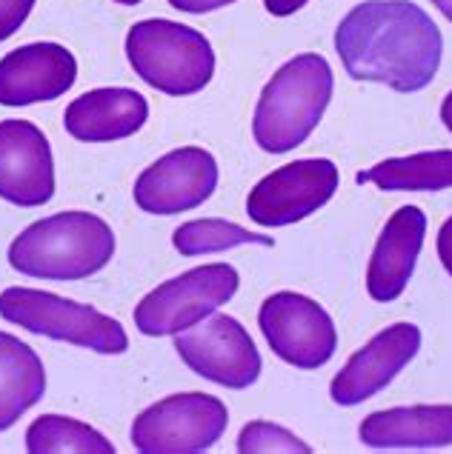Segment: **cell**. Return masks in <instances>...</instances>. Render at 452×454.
<instances>
[{
	"instance_id": "1",
	"label": "cell",
	"mask_w": 452,
	"mask_h": 454,
	"mask_svg": "<svg viewBox=\"0 0 452 454\" xmlns=\"http://www.w3.org/2000/svg\"><path fill=\"white\" fill-rule=\"evenodd\" d=\"M335 49L355 81L412 95L438 74L444 37L427 12L409 0H367L338 23Z\"/></svg>"
},
{
	"instance_id": "2",
	"label": "cell",
	"mask_w": 452,
	"mask_h": 454,
	"mask_svg": "<svg viewBox=\"0 0 452 454\" xmlns=\"http://www.w3.org/2000/svg\"><path fill=\"white\" fill-rule=\"evenodd\" d=\"M115 231L98 215L58 212L23 229L9 246V266L41 280H83L107 269Z\"/></svg>"
},
{
	"instance_id": "3",
	"label": "cell",
	"mask_w": 452,
	"mask_h": 454,
	"mask_svg": "<svg viewBox=\"0 0 452 454\" xmlns=\"http://www.w3.org/2000/svg\"><path fill=\"white\" fill-rule=\"evenodd\" d=\"M335 77L327 58L306 51L287 60L258 98L252 135L269 154H287L315 132L332 100Z\"/></svg>"
},
{
	"instance_id": "4",
	"label": "cell",
	"mask_w": 452,
	"mask_h": 454,
	"mask_svg": "<svg viewBox=\"0 0 452 454\" xmlns=\"http://www.w3.org/2000/svg\"><path fill=\"white\" fill-rule=\"evenodd\" d=\"M126 58L135 74L163 95H195L212 81L215 51L192 26L149 18L126 32Z\"/></svg>"
},
{
	"instance_id": "5",
	"label": "cell",
	"mask_w": 452,
	"mask_h": 454,
	"mask_svg": "<svg viewBox=\"0 0 452 454\" xmlns=\"http://www.w3.org/2000/svg\"><path fill=\"white\" fill-rule=\"evenodd\" d=\"M0 317L32 334L92 348L98 355H121L129 348L126 329L115 317L41 289H4L0 292Z\"/></svg>"
},
{
	"instance_id": "6",
	"label": "cell",
	"mask_w": 452,
	"mask_h": 454,
	"mask_svg": "<svg viewBox=\"0 0 452 454\" xmlns=\"http://www.w3.org/2000/svg\"><path fill=\"white\" fill-rule=\"evenodd\" d=\"M238 286L241 278L229 263L189 269L180 278L161 283L135 306V326L149 337L178 334L226 306Z\"/></svg>"
},
{
	"instance_id": "7",
	"label": "cell",
	"mask_w": 452,
	"mask_h": 454,
	"mask_svg": "<svg viewBox=\"0 0 452 454\" xmlns=\"http://www.w3.org/2000/svg\"><path fill=\"white\" fill-rule=\"evenodd\" d=\"M226 423L229 411L215 395H170L135 418L132 446L144 454H198L221 440Z\"/></svg>"
},
{
	"instance_id": "8",
	"label": "cell",
	"mask_w": 452,
	"mask_h": 454,
	"mask_svg": "<svg viewBox=\"0 0 452 454\" xmlns=\"http://www.w3.org/2000/svg\"><path fill=\"white\" fill-rule=\"evenodd\" d=\"M258 326L283 363L304 372L324 366L338 348V329L329 311L298 292L266 297L258 311Z\"/></svg>"
},
{
	"instance_id": "9",
	"label": "cell",
	"mask_w": 452,
	"mask_h": 454,
	"mask_svg": "<svg viewBox=\"0 0 452 454\" xmlns=\"http://www.w3.org/2000/svg\"><path fill=\"white\" fill-rule=\"evenodd\" d=\"M175 348L203 380L226 388H250L261 378V352L250 332L229 315H210L175 334Z\"/></svg>"
},
{
	"instance_id": "10",
	"label": "cell",
	"mask_w": 452,
	"mask_h": 454,
	"mask_svg": "<svg viewBox=\"0 0 452 454\" xmlns=\"http://www.w3.org/2000/svg\"><path fill=\"white\" fill-rule=\"evenodd\" d=\"M341 175L327 158L292 160L258 180L247 198V212L258 226L278 229L315 215L338 192Z\"/></svg>"
},
{
	"instance_id": "11",
	"label": "cell",
	"mask_w": 452,
	"mask_h": 454,
	"mask_svg": "<svg viewBox=\"0 0 452 454\" xmlns=\"http://www.w3.org/2000/svg\"><path fill=\"white\" fill-rule=\"evenodd\" d=\"M218 160L201 146H180L135 180V206L147 215H180L212 198Z\"/></svg>"
},
{
	"instance_id": "12",
	"label": "cell",
	"mask_w": 452,
	"mask_h": 454,
	"mask_svg": "<svg viewBox=\"0 0 452 454\" xmlns=\"http://www.w3.org/2000/svg\"><path fill=\"white\" fill-rule=\"evenodd\" d=\"M0 198L35 209L55 198V158L29 121H0Z\"/></svg>"
},
{
	"instance_id": "13",
	"label": "cell",
	"mask_w": 452,
	"mask_h": 454,
	"mask_svg": "<svg viewBox=\"0 0 452 454\" xmlns=\"http://www.w3.org/2000/svg\"><path fill=\"white\" fill-rule=\"evenodd\" d=\"M421 348V329L416 323H395V326L378 332L372 340L358 348L346 360V366L335 374L329 383V395L338 406H358L378 395L393 383V378Z\"/></svg>"
},
{
	"instance_id": "14",
	"label": "cell",
	"mask_w": 452,
	"mask_h": 454,
	"mask_svg": "<svg viewBox=\"0 0 452 454\" xmlns=\"http://www.w3.org/2000/svg\"><path fill=\"white\" fill-rule=\"evenodd\" d=\"M77 81V60L60 43H29L0 60V106L58 100Z\"/></svg>"
},
{
	"instance_id": "15",
	"label": "cell",
	"mask_w": 452,
	"mask_h": 454,
	"mask_svg": "<svg viewBox=\"0 0 452 454\" xmlns=\"http://www.w3.org/2000/svg\"><path fill=\"white\" fill-rule=\"evenodd\" d=\"M427 238V215L418 206H401L381 231L367 266V292L372 301L390 303L401 297Z\"/></svg>"
},
{
	"instance_id": "16",
	"label": "cell",
	"mask_w": 452,
	"mask_h": 454,
	"mask_svg": "<svg viewBox=\"0 0 452 454\" xmlns=\"http://www.w3.org/2000/svg\"><path fill=\"white\" fill-rule=\"evenodd\" d=\"M147 118L149 103L144 95L126 86H107L75 98L63 112V126L81 144H112L132 137Z\"/></svg>"
},
{
	"instance_id": "17",
	"label": "cell",
	"mask_w": 452,
	"mask_h": 454,
	"mask_svg": "<svg viewBox=\"0 0 452 454\" xmlns=\"http://www.w3.org/2000/svg\"><path fill=\"white\" fill-rule=\"evenodd\" d=\"M369 449H438L452 446V406H395L372 411L358 429Z\"/></svg>"
},
{
	"instance_id": "18",
	"label": "cell",
	"mask_w": 452,
	"mask_h": 454,
	"mask_svg": "<svg viewBox=\"0 0 452 454\" xmlns=\"http://www.w3.org/2000/svg\"><path fill=\"white\" fill-rule=\"evenodd\" d=\"M46 395V369L32 346L0 332V432L12 429L23 411Z\"/></svg>"
},
{
	"instance_id": "19",
	"label": "cell",
	"mask_w": 452,
	"mask_h": 454,
	"mask_svg": "<svg viewBox=\"0 0 452 454\" xmlns=\"http://www.w3.org/2000/svg\"><path fill=\"white\" fill-rule=\"evenodd\" d=\"M358 184H376L381 192H438L452 189V149L418 152L409 158L381 160L358 175Z\"/></svg>"
},
{
	"instance_id": "20",
	"label": "cell",
	"mask_w": 452,
	"mask_h": 454,
	"mask_svg": "<svg viewBox=\"0 0 452 454\" xmlns=\"http://www.w3.org/2000/svg\"><path fill=\"white\" fill-rule=\"evenodd\" d=\"M26 449L32 454H112L115 443L83 420L41 414L26 429Z\"/></svg>"
},
{
	"instance_id": "21",
	"label": "cell",
	"mask_w": 452,
	"mask_h": 454,
	"mask_svg": "<svg viewBox=\"0 0 452 454\" xmlns=\"http://www.w3.org/2000/svg\"><path fill=\"white\" fill-rule=\"evenodd\" d=\"M175 249L184 257H198V254H212V252H226L235 249L243 243H258V246H273L275 240L266 235H258L232 220L221 217H201V220H189V223L178 226L172 235Z\"/></svg>"
},
{
	"instance_id": "22",
	"label": "cell",
	"mask_w": 452,
	"mask_h": 454,
	"mask_svg": "<svg viewBox=\"0 0 452 454\" xmlns=\"http://www.w3.org/2000/svg\"><path fill=\"white\" fill-rule=\"evenodd\" d=\"M238 451L241 454H309L313 446L295 437L289 429L269 420H252L238 434Z\"/></svg>"
},
{
	"instance_id": "23",
	"label": "cell",
	"mask_w": 452,
	"mask_h": 454,
	"mask_svg": "<svg viewBox=\"0 0 452 454\" xmlns=\"http://www.w3.org/2000/svg\"><path fill=\"white\" fill-rule=\"evenodd\" d=\"M35 0H0V43L9 41L29 18Z\"/></svg>"
},
{
	"instance_id": "24",
	"label": "cell",
	"mask_w": 452,
	"mask_h": 454,
	"mask_svg": "<svg viewBox=\"0 0 452 454\" xmlns=\"http://www.w3.org/2000/svg\"><path fill=\"white\" fill-rule=\"evenodd\" d=\"M235 4V0H170V6L178 12H189V15H203V12H215L221 6Z\"/></svg>"
},
{
	"instance_id": "25",
	"label": "cell",
	"mask_w": 452,
	"mask_h": 454,
	"mask_svg": "<svg viewBox=\"0 0 452 454\" xmlns=\"http://www.w3.org/2000/svg\"><path fill=\"white\" fill-rule=\"evenodd\" d=\"M438 257H441L444 269L452 275V217H447L441 231H438Z\"/></svg>"
},
{
	"instance_id": "26",
	"label": "cell",
	"mask_w": 452,
	"mask_h": 454,
	"mask_svg": "<svg viewBox=\"0 0 452 454\" xmlns=\"http://www.w3.org/2000/svg\"><path fill=\"white\" fill-rule=\"evenodd\" d=\"M309 0H264V6L269 15L275 18H287V15H295L298 9H304Z\"/></svg>"
},
{
	"instance_id": "27",
	"label": "cell",
	"mask_w": 452,
	"mask_h": 454,
	"mask_svg": "<svg viewBox=\"0 0 452 454\" xmlns=\"http://www.w3.org/2000/svg\"><path fill=\"white\" fill-rule=\"evenodd\" d=\"M441 121H444V126L452 132V92L444 98V103H441Z\"/></svg>"
},
{
	"instance_id": "28",
	"label": "cell",
	"mask_w": 452,
	"mask_h": 454,
	"mask_svg": "<svg viewBox=\"0 0 452 454\" xmlns=\"http://www.w3.org/2000/svg\"><path fill=\"white\" fill-rule=\"evenodd\" d=\"M432 4L444 12V18H449V20H452V0H432Z\"/></svg>"
},
{
	"instance_id": "29",
	"label": "cell",
	"mask_w": 452,
	"mask_h": 454,
	"mask_svg": "<svg viewBox=\"0 0 452 454\" xmlns=\"http://www.w3.org/2000/svg\"><path fill=\"white\" fill-rule=\"evenodd\" d=\"M115 4H121V6H138L140 0H115Z\"/></svg>"
}]
</instances>
